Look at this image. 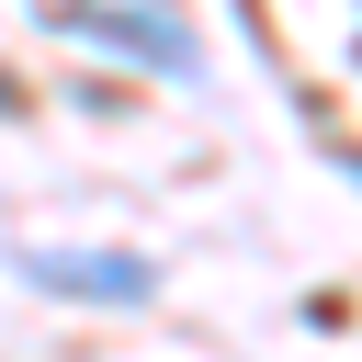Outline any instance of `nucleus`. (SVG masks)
Returning a JSON list of instances; mask_svg holds the SVG:
<instances>
[{
  "instance_id": "3",
  "label": "nucleus",
  "mask_w": 362,
  "mask_h": 362,
  "mask_svg": "<svg viewBox=\"0 0 362 362\" xmlns=\"http://www.w3.org/2000/svg\"><path fill=\"white\" fill-rule=\"evenodd\" d=\"M11 102H23V79H0V113H11Z\"/></svg>"
},
{
  "instance_id": "2",
  "label": "nucleus",
  "mask_w": 362,
  "mask_h": 362,
  "mask_svg": "<svg viewBox=\"0 0 362 362\" xmlns=\"http://www.w3.org/2000/svg\"><path fill=\"white\" fill-rule=\"evenodd\" d=\"M23 272L45 294H79V305H147L158 294V260H136V249H23Z\"/></svg>"
},
{
  "instance_id": "1",
  "label": "nucleus",
  "mask_w": 362,
  "mask_h": 362,
  "mask_svg": "<svg viewBox=\"0 0 362 362\" xmlns=\"http://www.w3.org/2000/svg\"><path fill=\"white\" fill-rule=\"evenodd\" d=\"M45 23H57V34H90V45H113V57H147V68H170V79L204 68L192 34H181L158 0H45Z\"/></svg>"
}]
</instances>
